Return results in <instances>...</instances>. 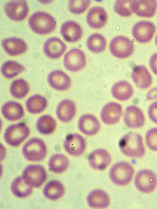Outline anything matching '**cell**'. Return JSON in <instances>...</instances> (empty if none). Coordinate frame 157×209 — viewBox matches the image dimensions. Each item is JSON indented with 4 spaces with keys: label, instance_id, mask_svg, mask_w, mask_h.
<instances>
[{
    "label": "cell",
    "instance_id": "cell-6",
    "mask_svg": "<svg viewBox=\"0 0 157 209\" xmlns=\"http://www.w3.org/2000/svg\"><path fill=\"white\" fill-rule=\"evenodd\" d=\"M134 183L136 187L140 191L150 193L153 191L157 185V177L151 170L143 169L136 174Z\"/></svg>",
    "mask_w": 157,
    "mask_h": 209
},
{
    "label": "cell",
    "instance_id": "cell-24",
    "mask_svg": "<svg viewBox=\"0 0 157 209\" xmlns=\"http://www.w3.org/2000/svg\"><path fill=\"white\" fill-rule=\"evenodd\" d=\"M76 108L75 103L69 99L61 101L57 106L56 114L59 119L64 122L70 121L75 114Z\"/></svg>",
    "mask_w": 157,
    "mask_h": 209
},
{
    "label": "cell",
    "instance_id": "cell-42",
    "mask_svg": "<svg viewBox=\"0 0 157 209\" xmlns=\"http://www.w3.org/2000/svg\"><path fill=\"white\" fill-rule=\"evenodd\" d=\"M155 43L156 44L157 46V35L156 36L155 39Z\"/></svg>",
    "mask_w": 157,
    "mask_h": 209
},
{
    "label": "cell",
    "instance_id": "cell-17",
    "mask_svg": "<svg viewBox=\"0 0 157 209\" xmlns=\"http://www.w3.org/2000/svg\"><path fill=\"white\" fill-rule=\"evenodd\" d=\"M107 19L106 11L102 7L94 6L88 11L86 17L87 23L91 28L98 29L103 27Z\"/></svg>",
    "mask_w": 157,
    "mask_h": 209
},
{
    "label": "cell",
    "instance_id": "cell-9",
    "mask_svg": "<svg viewBox=\"0 0 157 209\" xmlns=\"http://www.w3.org/2000/svg\"><path fill=\"white\" fill-rule=\"evenodd\" d=\"M63 64L69 71L76 72L83 69L86 64V59L84 52L80 49L73 48L65 55Z\"/></svg>",
    "mask_w": 157,
    "mask_h": 209
},
{
    "label": "cell",
    "instance_id": "cell-29",
    "mask_svg": "<svg viewBox=\"0 0 157 209\" xmlns=\"http://www.w3.org/2000/svg\"><path fill=\"white\" fill-rule=\"evenodd\" d=\"M47 101L44 96L36 94L29 97L26 102L28 111L32 114H37L43 111L46 108Z\"/></svg>",
    "mask_w": 157,
    "mask_h": 209
},
{
    "label": "cell",
    "instance_id": "cell-38",
    "mask_svg": "<svg viewBox=\"0 0 157 209\" xmlns=\"http://www.w3.org/2000/svg\"><path fill=\"white\" fill-rule=\"evenodd\" d=\"M145 138L148 148L151 150L157 151V127L148 130L146 133Z\"/></svg>",
    "mask_w": 157,
    "mask_h": 209
},
{
    "label": "cell",
    "instance_id": "cell-15",
    "mask_svg": "<svg viewBox=\"0 0 157 209\" xmlns=\"http://www.w3.org/2000/svg\"><path fill=\"white\" fill-rule=\"evenodd\" d=\"M122 113V108L119 104L111 102L105 105L101 113V117L103 122L113 125L119 121Z\"/></svg>",
    "mask_w": 157,
    "mask_h": 209
},
{
    "label": "cell",
    "instance_id": "cell-18",
    "mask_svg": "<svg viewBox=\"0 0 157 209\" xmlns=\"http://www.w3.org/2000/svg\"><path fill=\"white\" fill-rule=\"evenodd\" d=\"M48 81L53 88L59 91H65L71 86L70 77L63 71L59 70L51 72L48 77Z\"/></svg>",
    "mask_w": 157,
    "mask_h": 209
},
{
    "label": "cell",
    "instance_id": "cell-22",
    "mask_svg": "<svg viewBox=\"0 0 157 209\" xmlns=\"http://www.w3.org/2000/svg\"><path fill=\"white\" fill-rule=\"evenodd\" d=\"M5 52L11 56H16L24 53L27 50L26 43L17 37H10L3 39L1 42Z\"/></svg>",
    "mask_w": 157,
    "mask_h": 209
},
{
    "label": "cell",
    "instance_id": "cell-21",
    "mask_svg": "<svg viewBox=\"0 0 157 209\" xmlns=\"http://www.w3.org/2000/svg\"><path fill=\"white\" fill-rule=\"evenodd\" d=\"M131 76L137 87L141 89L148 88L152 82V78L150 73L143 65L135 67L132 72Z\"/></svg>",
    "mask_w": 157,
    "mask_h": 209
},
{
    "label": "cell",
    "instance_id": "cell-28",
    "mask_svg": "<svg viewBox=\"0 0 157 209\" xmlns=\"http://www.w3.org/2000/svg\"><path fill=\"white\" fill-rule=\"evenodd\" d=\"M65 192L63 185L56 180H52L48 182L44 187L43 194L47 198L51 200H56L61 197Z\"/></svg>",
    "mask_w": 157,
    "mask_h": 209
},
{
    "label": "cell",
    "instance_id": "cell-37",
    "mask_svg": "<svg viewBox=\"0 0 157 209\" xmlns=\"http://www.w3.org/2000/svg\"><path fill=\"white\" fill-rule=\"evenodd\" d=\"M90 3L89 0H71L69 1L68 8L72 13L79 14L85 12Z\"/></svg>",
    "mask_w": 157,
    "mask_h": 209
},
{
    "label": "cell",
    "instance_id": "cell-25",
    "mask_svg": "<svg viewBox=\"0 0 157 209\" xmlns=\"http://www.w3.org/2000/svg\"><path fill=\"white\" fill-rule=\"evenodd\" d=\"M1 112L6 119L11 121L20 119L24 113L21 105L13 101H9L5 103L2 107Z\"/></svg>",
    "mask_w": 157,
    "mask_h": 209
},
{
    "label": "cell",
    "instance_id": "cell-12",
    "mask_svg": "<svg viewBox=\"0 0 157 209\" xmlns=\"http://www.w3.org/2000/svg\"><path fill=\"white\" fill-rule=\"evenodd\" d=\"M63 145L65 151L68 154L73 156H78L84 152L86 143L82 136L74 133L69 134L66 136Z\"/></svg>",
    "mask_w": 157,
    "mask_h": 209
},
{
    "label": "cell",
    "instance_id": "cell-26",
    "mask_svg": "<svg viewBox=\"0 0 157 209\" xmlns=\"http://www.w3.org/2000/svg\"><path fill=\"white\" fill-rule=\"evenodd\" d=\"M87 201L90 207L93 208H105L109 203V199L107 194L100 189L91 191L87 196Z\"/></svg>",
    "mask_w": 157,
    "mask_h": 209
},
{
    "label": "cell",
    "instance_id": "cell-34",
    "mask_svg": "<svg viewBox=\"0 0 157 209\" xmlns=\"http://www.w3.org/2000/svg\"><path fill=\"white\" fill-rule=\"evenodd\" d=\"M28 83L22 79H18L13 81L10 87V92L12 95L17 99L24 97L29 91Z\"/></svg>",
    "mask_w": 157,
    "mask_h": 209
},
{
    "label": "cell",
    "instance_id": "cell-5",
    "mask_svg": "<svg viewBox=\"0 0 157 209\" xmlns=\"http://www.w3.org/2000/svg\"><path fill=\"white\" fill-rule=\"evenodd\" d=\"M29 130L24 123L11 125L6 130L4 138L6 142L13 146L19 145L29 136Z\"/></svg>",
    "mask_w": 157,
    "mask_h": 209
},
{
    "label": "cell",
    "instance_id": "cell-8",
    "mask_svg": "<svg viewBox=\"0 0 157 209\" xmlns=\"http://www.w3.org/2000/svg\"><path fill=\"white\" fill-rule=\"evenodd\" d=\"M4 11L7 16L15 21H21L27 16L29 12L27 2L24 0L10 1L4 6Z\"/></svg>",
    "mask_w": 157,
    "mask_h": 209
},
{
    "label": "cell",
    "instance_id": "cell-14",
    "mask_svg": "<svg viewBox=\"0 0 157 209\" xmlns=\"http://www.w3.org/2000/svg\"><path fill=\"white\" fill-rule=\"evenodd\" d=\"M66 49V46L60 39L56 37L48 39L44 43L43 51L48 58L56 59L61 56Z\"/></svg>",
    "mask_w": 157,
    "mask_h": 209
},
{
    "label": "cell",
    "instance_id": "cell-16",
    "mask_svg": "<svg viewBox=\"0 0 157 209\" xmlns=\"http://www.w3.org/2000/svg\"><path fill=\"white\" fill-rule=\"evenodd\" d=\"M88 160L92 168L102 170L109 165L111 158L110 154L106 150L99 149L94 150L89 154Z\"/></svg>",
    "mask_w": 157,
    "mask_h": 209
},
{
    "label": "cell",
    "instance_id": "cell-19",
    "mask_svg": "<svg viewBox=\"0 0 157 209\" xmlns=\"http://www.w3.org/2000/svg\"><path fill=\"white\" fill-rule=\"evenodd\" d=\"M60 32L63 39L69 42L78 41L82 35V29L80 25L73 21H68L61 25Z\"/></svg>",
    "mask_w": 157,
    "mask_h": 209
},
{
    "label": "cell",
    "instance_id": "cell-4",
    "mask_svg": "<svg viewBox=\"0 0 157 209\" xmlns=\"http://www.w3.org/2000/svg\"><path fill=\"white\" fill-rule=\"evenodd\" d=\"M22 153L25 157L31 161H39L46 156L47 148L44 141L37 138H33L24 145Z\"/></svg>",
    "mask_w": 157,
    "mask_h": 209
},
{
    "label": "cell",
    "instance_id": "cell-27",
    "mask_svg": "<svg viewBox=\"0 0 157 209\" xmlns=\"http://www.w3.org/2000/svg\"><path fill=\"white\" fill-rule=\"evenodd\" d=\"M111 93L116 99L125 101L130 99L133 93L131 84L127 81L121 80L114 84L111 88Z\"/></svg>",
    "mask_w": 157,
    "mask_h": 209
},
{
    "label": "cell",
    "instance_id": "cell-13",
    "mask_svg": "<svg viewBox=\"0 0 157 209\" xmlns=\"http://www.w3.org/2000/svg\"><path fill=\"white\" fill-rule=\"evenodd\" d=\"M124 121L128 127L132 129L138 128L144 125L145 117L139 108L134 105H130L125 110Z\"/></svg>",
    "mask_w": 157,
    "mask_h": 209
},
{
    "label": "cell",
    "instance_id": "cell-39",
    "mask_svg": "<svg viewBox=\"0 0 157 209\" xmlns=\"http://www.w3.org/2000/svg\"><path fill=\"white\" fill-rule=\"evenodd\" d=\"M148 114L150 119L157 124V101L153 103L149 106Z\"/></svg>",
    "mask_w": 157,
    "mask_h": 209
},
{
    "label": "cell",
    "instance_id": "cell-23",
    "mask_svg": "<svg viewBox=\"0 0 157 209\" xmlns=\"http://www.w3.org/2000/svg\"><path fill=\"white\" fill-rule=\"evenodd\" d=\"M157 7L156 0H134L133 13L140 17H151L155 14Z\"/></svg>",
    "mask_w": 157,
    "mask_h": 209
},
{
    "label": "cell",
    "instance_id": "cell-35",
    "mask_svg": "<svg viewBox=\"0 0 157 209\" xmlns=\"http://www.w3.org/2000/svg\"><path fill=\"white\" fill-rule=\"evenodd\" d=\"M86 45L91 52L99 53L105 49L106 41L103 35L100 34L95 33L91 35L88 38Z\"/></svg>",
    "mask_w": 157,
    "mask_h": 209
},
{
    "label": "cell",
    "instance_id": "cell-20",
    "mask_svg": "<svg viewBox=\"0 0 157 209\" xmlns=\"http://www.w3.org/2000/svg\"><path fill=\"white\" fill-rule=\"evenodd\" d=\"M79 130L88 136L96 134L99 131L100 125L98 119L89 114H84L80 118L78 123Z\"/></svg>",
    "mask_w": 157,
    "mask_h": 209
},
{
    "label": "cell",
    "instance_id": "cell-7",
    "mask_svg": "<svg viewBox=\"0 0 157 209\" xmlns=\"http://www.w3.org/2000/svg\"><path fill=\"white\" fill-rule=\"evenodd\" d=\"M109 50L115 57L124 59L129 57L133 53L134 47L129 39L124 36H118L111 40Z\"/></svg>",
    "mask_w": 157,
    "mask_h": 209
},
{
    "label": "cell",
    "instance_id": "cell-10",
    "mask_svg": "<svg viewBox=\"0 0 157 209\" xmlns=\"http://www.w3.org/2000/svg\"><path fill=\"white\" fill-rule=\"evenodd\" d=\"M22 177L32 186L37 188L40 186L46 179L47 175L43 167L39 165H29L23 172Z\"/></svg>",
    "mask_w": 157,
    "mask_h": 209
},
{
    "label": "cell",
    "instance_id": "cell-33",
    "mask_svg": "<svg viewBox=\"0 0 157 209\" xmlns=\"http://www.w3.org/2000/svg\"><path fill=\"white\" fill-rule=\"evenodd\" d=\"M25 70V67L18 62L12 60L5 62L1 68L2 75L7 79H11L21 73Z\"/></svg>",
    "mask_w": 157,
    "mask_h": 209
},
{
    "label": "cell",
    "instance_id": "cell-2",
    "mask_svg": "<svg viewBox=\"0 0 157 209\" xmlns=\"http://www.w3.org/2000/svg\"><path fill=\"white\" fill-rule=\"evenodd\" d=\"M28 24L33 31L40 35L50 33L56 27L54 18L49 14L42 11H37L31 15L28 20Z\"/></svg>",
    "mask_w": 157,
    "mask_h": 209
},
{
    "label": "cell",
    "instance_id": "cell-40",
    "mask_svg": "<svg viewBox=\"0 0 157 209\" xmlns=\"http://www.w3.org/2000/svg\"><path fill=\"white\" fill-rule=\"evenodd\" d=\"M149 64L152 71L157 75V53H154L151 57Z\"/></svg>",
    "mask_w": 157,
    "mask_h": 209
},
{
    "label": "cell",
    "instance_id": "cell-41",
    "mask_svg": "<svg viewBox=\"0 0 157 209\" xmlns=\"http://www.w3.org/2000/svg\"><path fill=\"white\" fill-rule=\"evenodd\" d=\"M146 98L148 100H151L157 98V87L150 89L147 93Z\"/></svg>",
    "mask_w": 157,
    "mask_h": 209
},
{
    "label": "cell",
    "instance_id": "cell-30",
    "mask_svg": "<svg viewBox=\"0 0 157 209\" xmlns=\"http://www.w3.org/2000/svg\"><path fill=\"white\" fill-rule=\"evenodd\" d=\"M11 189L13 194L19 198H25L32 192V186L28 184L22 177L16 178L12 182Z\"/></svg>",
    "mask_w": 157,
    "mask_h": 209
},
{
    "label": "cell",
    "instance_id": "cell-1",
    "mask_svg": "<svg viewBox=\"0 0 157 209\" xmlns=\"http://www.w3.org/2000/svg\"><path fill=\"white\" fill-rule=\"evenodd\" d=\"M119 146L121 152L129 157L140 158L145 153L142 137L136 133L124 136L119 141Z\"/></svg>",
    "mask_w": 157,
    "mask_h": 209
},
{
    "label": "cell",
    "instance_id": "cell-11",
    "mask_svg": "<svg viewBox=\"0 0 157 209\" xmlns=\"http://www.w3.org/2000/svg\"><path fill=\"white\" fill-rule=\"evenodd\" d=\"M155 30V26L151 22L142 21L135 24L132 28V33L133 37L137 42L144 43L151 39Z\"/></svg>",
    "mask_w": 157,
    "mask_h": 209
},
{
    "label": "cell",
    "instance_id": "cell-32",
    "mask_svg": "<svg viewBox=\"0 0 157 209\" xmlns=\"http://www.w3.org/2000/svg\"><path fill=\"white\" fill-rule=\"evenodd\" d=\"M69 165L68 158L64 155L59 154L52 155L50 158L48 166L51 170L56 173H60L65 171Z\"/></svg>",
    "mask_w": 157,
    "mask_h": 209
},
{
    "label": "cell",
    "instance_id": "cell-36",
    "mask_svg": "<svg viewBox=\"0 0 157 209\" xmlns=\"http://www.w3.org/2000/svg\"><path fill=\"white\" fill-rule=\"evenodd\" d=\"M134 0H118L115 2L114 9L115 12L120 16L128 17L133 13Z\"/></svg>",
    "mask_w": 157,
    "mask_h": 209
},
{
    "label": "cell",
    "instance_id": "cell-31",
    "mask_svg": "<svg viewBox=\"0 0 157 209\" xmlns=\"http://www.w3.org/2000/svg\"><path fill=\"white\" fill-rule=\"evenodd\" d=\"M56 122L51 116L45 115L40 117L36 123V127L41 133L48 135L52 133L56 127Z\"/></svg>",
    "mask_w": 157,
    "mask_h": 209
},
{
    "label": "cell",
    "instance_id": "cell-3",
    "mask_svg": "<svg viewBox=\"0 0 157 209\" xmlns=\"http://www.w3.org/2000/svg\"><path fill=\"white\" fill-rule=\"evenodd\" d=\"M134 170L129 163L120 162L114 165L110 169L109 175L112 182L118 186H124L131 181Z\"/></svg>",
    "mask_w": 157,
    "mask_h": 209
}]
</instances>
